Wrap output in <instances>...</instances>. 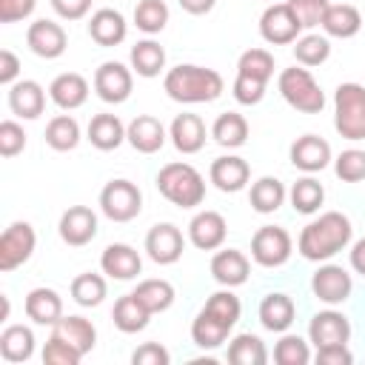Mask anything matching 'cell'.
<instances>
[{
	"label": "cell",
	"mask_w": 365,
	"mask_h": 365,
	"mask_svg": "<svg viewBox=\"0 0 365 365\" xmlns=\"http://www.w3.org/2000/svg\"><path fill=\"white\" fill-rule=\"evenodd\" d=\"M351 237H354L351 220L342 211H325L299 231L297 248L305 259L322 262V259H331L334 254H339L351 242Z\"/></svg>",
	"instance_id": "6da1fadb"
},
{
	"label": "cell",
	"mask_w": 365,
	"mask_h": 365,
	"mask_svg": "<svg viewBox=\"0 0 365 365\" xmlns=\"http://www.w3.org/2000/svg\"><path fill=\"white\" fill-rule=\"evenodd\" d=\"M163 88L177 103H214L222 94L225 83H222V74L214 68L180 63V66L165 71Z\"/></svg>",
	"instance_id": "7a4b0ae2"
},
{
	"label": "cell",
	"mask_w": 365,
	"mask_h": 365,
	"mask_svg": "<svg viewBox=\"0 0 365 365\" xmlns=\"http://www.w3.org/2000/svg\"><path fill=\"white\" fill-rule=\"evenodd\" d=\"M157 191L180 208H194L205 200V180L191 163H168L157 174Z\"/></svg>",
	"instance_id": "3957f363"
},
{
	"label": "cell",
	"mask_w": 365,
	"mask_h": 365,
	"mask_svg": "<svg viewBox=\"0 0 365 365\" xmlns=\"http://www.w3.org/2000/svg\"><path fill=\"white\" fill-rule=\"evenodd\" d=\"M334 128L342 140H365V86L339 83L334 91Z\"/></svg>",
	"instance_id": "277c9868"
},
{
	"label": "cell",
	"mask_w": 365,
	"mask_h": 365,
	"mask_svg": "<svg viewBox=\"0 0 365 365\" xmlns=\"http://www.w3.org/2000/svg\"><path fill=\"white\" fill-rule=\"evenodd\" d=\"M277 88L282 94V100L302 111V114H319L325 108V94L319 88V83L314 80V74L308 68H282L279 71V80H277Z\"/></svg>",
	"instance_id": "5b68a950"
},
{
	"label": "cell",
	"mask_w": 365,
	"mask_h": 365,
	"mask_svg": "<svg viewBox=\"0 0 365 365\" xmlns=\"http://www.w3.org/2000/svg\"><path fill=\"white\" fill-rule=\"evenodd\" d=\"M100 211L111 222H128L143 211V191L131 180H111L100 191Z\"/></svg>",
	"instance_id": "8992f818"
},
{
	"label": "cell",
	"mask_w": 365,
	"mask_h": 365,
	"mask_svg": "<svg viewBox=\"0 0 365 365\" xmlns=\"http://www.w3.org/2000/svg\"><path fill=\"white\" fill-rule=\"evenodd\" d=\"M291 234L282 225H262L251 237V259L262 268H279L291 257Z\"/></svg>",
	"instance_id": "52a82bcc"
},
{
	"label": "cell",
	"mask_w": 365,
	"mask_h": 365,
	"mask_svg": "<svg viewBox=\"0 0 365 365\" xmlns=\"http://www.w3.org/2000/svg\"><path fill=\"white\" fill-rule=\"evenodd\" d=\"M37 245V234L29 222L17 220L0 234V271H14L31 259Z\"/></svg>",
	"instance_id": "ba28073f"
},
{
	"label": "cell",
	"mask_w": 365,
	"mask_h": 365,
	"mask_svg": "<svg viewBox=\"0 0 365 365\" xmlns=\"http://www.w3.org/2000/svg\"><path fill=\"white\" fill-rule=\"evenodd\" d=\"M302 31V23L297 20V14L291 11L288 3H271L262 17H259V34L265 43L271 46H288V43H297Z\"/></svg>",
	"instance_id": "9c48e42d"
},
{
	"label": "cell",
	"mask_w": 365,
	"mask_h": 365,
	"mask_svg": "<svg viewBox=\"0 0 365 365\" xmlns=\"http://www.w3.org/2000/svg\"><path fill=\"white\" fill-rule=\"evenodd\" d=\"M131 86H134V77H131V68H125L123 63L117 60H106L97 71H94V91L103 103H125L131 97Z\"/></svg>",
	"instance_id": "30bf717a"
},
{
	"label": "cell",
	"mask_w": 365,
	"mask_h": 365,
	"mask_svg": "<svg viewBox=\"0 0 365 365\" xmlns=\"http://www.w3.org/2000/svg\"><path fill=\"white\" fill-rule=\"evenodd\" d=\"M182 248H185V240L174 222H157L145 234V254L157 265H174L182 257Z\"/></svg>",
	"instance_id": "8fae6325"
},
{
	"label": "cell",
	"mask_w": 365,
	"mask_h": 365,
	"mask_svg": "<svg viewBox=\"0 0 365 365\" xmlns=\"http://www.w3.org/2000/svg\"><path fill=\"white\" fill-rule=\"evenodd\" d=\"M311 291L319 302L325 305H339L351 297L354 279L342 265H319L317 274L311 277Z\"/></svg>",
	"instance_id": "7c38bea8"
},
{
	"label": "cell",
	"mask_w": 365,
	"mask_h": 365,
	"mask_svg": "<svg viewBox=\"0 0 365 365\" xmlns=\"http://www.w3.org/2000/svg\"><path fill=\"white\" fill-rule=\"evenodd\" d=\"M308 339L317 345V348H325V345H348L351 339V322L342 311H319L311 317L308 322Z\"/></svg>",
	"instance_id": "4fadbf2b"
},
{
	"label": "cell",
	"mask_w": 365,
	"mask_h": 365,
	"mask_svg": "<svg viewBox=\"0 0 365 365\" xmlns=\"http://www.w3.org/2000/svg\"><path fill=\"white\" fill-rule=\"evenodd\" d=\"M57 231H60V240L66 245H86L97 237V214L88 208V205H71L63 211L60 222H57Z\"/></svg>",
	"instance_id": "5bb4252c"
},
{
	"label": "cell",
	"mask_w": 365,
	"mask_h": 365,
	"mask_svg": "<svg viewBox=\"0 0 365 365\" xmlns=\"http://www.w3.org/2000/svg\"><path fill=\"white\" fill-rule=\"evenodd\" d=\"M225 234H228L225 217L220 211H211V208L197 211L188 222V240L200 251H217L225 242Z\"/></svg>",
	"instance_id": "9a60e30c"
},
{
	"label": "cell",
	"mask_w": 365,
	"mask_h": 365,
	"mask_svg": "<svg viewBox=\"0 0 365 365\" xmlns=\"http://www.w3.org/2000/svg\"><path fill=\"white\" fill-rule=\"evenodd\" d=\"M26 43H29V48H31L37 57L54 60V57H60V54L66 51L68 37H66V29H63L60 23L43 17V20H34V23L29 26Z\"/></svg>",
	"instance_id": "2e32d148"
},
{
	"label": "cell",
	"mask_w": 365,
	"mask_h": 365,
	"mask_svg": "<svg viewBox=\"0 0 365 365\" xmlns=\"http://www.w3.org/2000/svg\"><path fill=\"white\" fill-rule=\"evenodd\" d=\"M288 157H291L294 168H299L305 174H317L331 163V145H328V140H322L317 134H302L291 143Z\"/></svg>",
	"instance_id": "e0dca14e"
},
{
	"label": "cell",
	"mask_w": 365,
	"mask_h": 365,
	"mask_svg": "<svg viewBox=\"0 0 365 365\" xmlns=\"http://www.w3.org/2000/svg\"><path fill=\"white\" fill-rule=\"evenodd\" d=\"M100 268H103L106 277L125 282V279H134L143 271V259H140L137 248H131L125 242H111L100 254Z\"/></svg>",
	"instance_id": "ac0fdd59"
},
{
	"label": "cell",
	"mask_w": 365,
	"mask_h": 365,
	"mask_svg": "<svg viewBox=\"0 0 365 365\" xmlns=\"http://www.w3.org/2000/svg\"><path fill=\"white\" fill-rule=\"evenodd\" d=\"M165 125L157 120V117H151V114H137L128 125H125V140L131 143V148L134 151H140V154H154V151H160L163 145H165Z\"/></svg>",
	"instance_id": "d6986e66"
},
{
	"label": "cell",
	"mask_w": 365,
	"mask_h": 365,
	"mask_svg": "<svg viewBox=\"0 0 365 365\" xmlns=\"http://www.w3.org/2000/svg\"><path fill=\"white\" fill-rule=\"evenodd\" d=\"M208 180L225 191V194H234V191H242L251 180V165L242 160V157H234V154H225V157H217L208 168Z\"/></svg>",
	"instance_id": "ffe728a7"
},
{
	"label": "cell",
	"mask_w": 365,
	"mask_h": 365,
	"mask_svg": "<svg viewBox=\"0 0 365 365\" xmlns=\"http://www.w3.org/2000/svg\"><path fill=\"white\" fill-rule=\"evenodd\" d=\"M168 137L180 154H197L205 145V123L200 114H177L168 125Z\"/></svg>",
	"instance_id": "44dd1931"
},
{
	"label": "cell",
	"mask_w": 365,
	"mask_h": 365,
	"mask_svg": "<svg viewBox=\"0 0 365 365\" xmlns=\"http://www.w3.org/2000/svg\"><path fill=\"white\" fill-rule=\"evenodd\" d=\"M251 274V262L242 251L237 248H222L211 257V277L222 285V288H237L248 279Z\"/></svg>",
	"instance_id": "7402d4cb"
},
{
	"label": "cell",
	"mask_w": 365,
	"mask_h": 365,
	"mask_svg": "<svg viewBox=\"0 0 365 365\" xmlns=\"http://www.w3.org/2000/svg\"><path fill=\"white\" fill-rule=\"evenodd\" d=\"M125 34H128V23L117 9H97L88 20V37L103 48L120 46Z\"/></svg>",
	"instance_id": "603a6c76"
},
{
	"label": "cell",
	"mask_w": 365,
	"mask_h": 365,
	"mask_svg": "<svg viewBox=\"0 0 365 365\" xmlns=\"http://www.w3.org/2000/svg\"><path fill=\"white\" fill-rule=\"evenodd\" d=\"M9 108L20 120H37L46 108V91L37 80H17L9 86Z\"/></svg>",
	"instance_id": "cb8c5ba5"
},
{
	"label": "cell",
	"mask_w": 365,
	"mask_h": 365,
	"mask_svg": "<svg viewBox=\"0 0 365 365\" xmlns=\"http://www.w3.org/2000/svg\"><path fill=\"white\" fill-rule=\"evenodd\" d=\"M48 97L63 111H74L88 100V80L83 74H77V71H63V74H57L51 80Z\"/></svg>",
	"instance_id": "d4e9b609"
},
{
	"label": "cell",
	"mask_w": 365,
	"mask_h": 365,
	"mask_svg": "<svg viewBox=\"0 0 365 365\" xmlns=\"http://www.w3.org/2000/svg\"><path fill=\"white\" fill-rule=\"evenodd\" d=\"M294 314H297V305L288 294L282 291H271L262 297L259 302V322L265 331H274V334H285L294 322Z\"/></svg>",
	"instance_id": "484cf974"
},
{
	"label": "cell",
	"mask_w": 365,
	"mask_h": 365,
	"mask_svg": "<svg viewBox=\"0 0 365 365\" xmlns=\"http://www.w3.org/2000/svg\"><path fill=\"white\" fill-rule=\"evenodd\" d=\"M23 308H26V317L34 325H54L63 317V299H60V294L54 288H46V285L31 288L26 294Z\"/></svg>",
	"instance_id": "4316f807"
},
{
	"label": "cell",
	"mask_w": 365,
	"mask_h": 365,
	"mask_svg": "<svg viewBox=\"0 0 365 365\" xmlns=\"http://www.w3.org/2000/svg\"><path fill=\"white\" fill-rule=\"evenodd\" d=\"M322 31L328 37H339V40H348L354 34H359L362 29V14L356 6L351 3H328L325 14H322Z\"/></svg>",
	"instance_id": "83f0119b"
},
{
	"label": "cell",
	"mask_w": 365,
	"mask_h": 365,
	"mask_svg": "<svg viewBox=\"0 0 365 365\" xmlns=\"http://www.w3.org/2000/svg\"><path fill=\"white\" fill-rule=\"evenodd\" d=\"M51 334L60 336V339H66L68 345H74L83 356L97 345V328L86 317H60L51 325Z\"/></svg>",
	"instance_id": "f1b7e54d"
},
{
	"label": "cell",
	"mask_w": 365,
	"mask_h": 365,
	"mask_svg": "<svg viewBox=\"0 0 365 365\" xmlns=\"http://www.w3.org/2000/svg\"><path fill=\"white\" fill-rule=\"evenodd\" d=\"M88 143L100 151H114L125 140V125L117 114H94L88 123Z\"/></svg>",
	"instance_id": "f546056e"
},
{
	"label": "cell",
	"mask_w": 365,
	"mask_h": 365,
	"mask_svg": "<svg viewBox=\"0 0 365 365\" xmlns=\"http://www.w3.org/2000/svg\"><path fill=\"white\" fill-rule=\"evenodd\" d=\"M111 319H114V325H117L123 334H137V331H143V328L148 325L151 311H148L134 294H125V297H120V299L114 302Z\"/></svg>",
	"instance_id": "4dcf8cb0"
},
{
	"label": "cell",
	"mask_w": 365,
	"mask_h": 365,
	"mask_svg": "<svg viewBox=\"0 0 365 365\" xmlns=\"http://www.w3.org/2000/svg\"><path fill=\"white\" fill-rule=\"evenodd\" d=\"M34 354V334L29 325H9L0 334V356L6 362H26Z\"/></svg>",
	"instance_id": "1f68e13d"
},
{
	"label": "cell",
	"mask_w": 365,
	"mask_h": 365,
	"mask_svg": "<svg viewBox=\"0 0 365 365\" xmlns=\"http://www.w3.org/2000/svg\"><path fill=\"white\" fill-rule=\"evenodd\" d=\"M228 334H231V328H228L225 322H220L217 317H211L208 311H200V314L194 317V322H191V339H194V345L202 348V351L220 348V345L228 339Z\"/></svg>",
	"instance_id": "d6a6232c"
},
{
	"label": "cell",
	"mask_w": 365,
	"mask_h": 365,
	"mask_svg": "<svg viewBox=\"0 0 365 365\" xmlns=\"http://www.w3.org/2000/svg\"><path fill=\"white\" fill-rule=\"evenodd\" d=\"M211 137L222 148H240L248 140V120L237 111H222L211 125Z\"/></svg>",
	"instance_id": "836d02e7"
},
{
	"label": "cell",
	"mask_w": 365,
	"mask_h": 365,
	"mask_svg": "<svg viewBox=\"0 0 365 365\" xmlns=\"http://www.w3.org/2000/svg\"><path fill=\"white\" fill-rule=\"evenodd\" d=\"M285 197H288V191H285V185L277 177H259L251 185V194H248L251 208L257 214H274L285 202Z\"/></svg>",
	"instance_id": "e575fe53"
},
{
	"label": "cell",
	"mask_w": 365,
	"mask_h": 365,
	"mask_svg": "<svg viewBox=\"0 0 365 365\" xmlns=\"http://www.w3.org/2000/svg\"><path fill=\"white\" fill-rule=\"evenodd\" d=\"M131 68L140 77H157L165 68V48L157 40H140L137 46H131Z\"/></svg>",
	"instance_id": "d590c367"
},
{
	"label": "cell",
	"mask_w": 365,
	"mask_h": 365,
	"mask_svg": "<svg viewBox=\"0 0 365 365\" xmlns=\"http://www.w3.org/2000/svg\"><path fill=\"white\" fill-rule=\"evenodd\" d=\"M288 200H291V205H294L297 214H314V211H319V205L325 202V188H322L319 180H314V177L308 174V177H299V180L291 185Z\"/></svg>",
	"instance_id": "8d00e7d4"
},
{
	"label": "cell",
	"mask_w": 365,
	"mask_h": 365,
	"mask_svg": "<svg viewBox=\"0 0 365 365\" xmlns=\"http://www.w3.org/2000/svg\"><path fill=\"white\" fill-rule=\"evenodd\" d=\"M228 362L234 365H265L268 348L257 334H237L228 345Z\"/></svg>",
	"instance_id": "74e56055"
},
{
	"label": "cell",
	"mask_w": 365,
	"mask_h": 365,
	"mask_svg": "<svg viewBox=\"0 0 365 365\" xmlns=\"http://www.w3.org/2000/svg\"><path fill=\"white\" fill-rule=\"evenodd\" d=\"M151 314H163V311H168L171 308V302H174V285L168 282V279H143L134 291H131Z\"/></svg>",
	"instance_id": "f35d334b"
},
{
	"label": "cell",
	"mask_w": 365,
	"mask_h": 365,
	"mask_svg": "<svg viewBox=\"0 0 365 365\" xmlns=\"http://www.w3.org/2000/svg\"><path fill=\"white\" fill-rule=\"evenodd\" d=\"M46 143L54 151H71L80 143V123L68 114H57L46 125Z\"/></svg>",
	"instance_id": "ab89813d"
},
{
	"label": "cell",
	"mask_w": 365,
	"mask_h": 365,
	"mask_svg": "<svg viewBox=\"0 0 365 365\" xmlns=\"http://www.w3.org/2000/svg\"><path fill=\"white\" fill-rule=\"evenodd\" d=\"M106 294H108V285L100 274L86 271V274H77L71 279V299L83 308H97L106 299Z\"/></svg>",
	"instance_id": "60d3db41"
},
{
	"label": "cell",
	"mask_w": 365,
	"mask_h": 365,
	"mask_svg": "<svg viewBox=\"0 0 365 365\" xmlns=\"http://www.w3.org/2000/svg\"><path fill=\"white\" fill-rule=\"evenodd\" d=\"M294 57L299 66L305 68H314V66H322L328 57H331V43L325 34H302L297 37L294 43Z\"/></svg>",
	"instance_id": "b9f144b4"
},
{
	"label": "cell",
	"mask_w": 365,
	"mask_h": 365,
	"mask_svg": "<svg viewBox=\"0 0 365 365\" xmlns=\"http://www.w3.org/2000/svg\"><path fill=\"white\" fill-rule=\"evenodd\" d=\"M168 23V6L165 0H140L134 6V26L145 34H160Z\"/></svg>",
	"instance_id": "7bdbcfd3"
},
{
	"label": "cell",
	"mask_w": 365,
	"mask_h": 365,
	"mask_svg": "<svg viewBox=\"0 0 365 365\" xmlns=\"http://www.w3.org/2000/svg\"><path fill=\"white\" fill-rule=\"evenodd\" d=\"M202 311H208L211 317H217L220 322H225L228 328H234L237 319H240V314H242V305H240V297L231 294V288H222V291H214L205 299Z\"/></svg>",
	"instance_id": "ee69618b"
},
{
	"label": "cell",
	"mask_w": 365,
	"mask_h": 365,
	"mask_svg": "<svg viewBox=\"0 0 365 365\" xmlns=\"http://www.w3.org/2000/svg\"><path fill=\"white\" fill-rule=\"evenodd\" d=\"M237 74H248L257 80H271L274 77V54L265 48H248L237 60Z\"/></svg>",
	"instance_id": "f6af8a7d"
},
{
	"label": "cell",
	"mask_w": 365,
	"mask_h": 365,
	"mask_svg": "<svg viewBox=\"0 0 365 365\" xmlns=\"http://www.w3.org/2000/svg\"><path fill=\"white\" fill-rule=\"evenodd\" d=\"M274 362H279V365H308L311 362V348L302 336L282 334V339L274 345Z\"/></svg>",
	"instance_id": "bcb514c9"
},
{
	"label": "cell",
	"mask_w": 365,
	"mask_h": 365,
	"mask_svg": "<svg viewBox=\"0 0 365 365\" xmlns=\"http://www.w3.org/2000/svg\"><path fill=\"white\" fill-rule=\"evenodd\" d=\"M334 171L342 182H359L365 180V151L362 148H345L334 160Z\"/></svg>",
	"instance_id": "7dc6e473"
},
{
	"label": "cell",
	"mask_w": 365,
	"mask_h": 365,
	"mask_svg": "<svg viewBox=\"0 0 365 365\" xmlns=\"http://www.w3.org/2000/svg\"><path fill=\"white\" fill-rule=\"evenodd\" d=\"M83 359V354L74 348V345H68L66 339H60V336H48V342H46V348H43V362L46 365H77Z\"/></svg>",
	"instance_id": "c3c4849f"
},
{
	"label": "cell",
	"mask_w": 365,
	"mask_h": 365,
	"mask_svg": "<svg viewBox=\"0 0 365 365\" xmlns=\"http://www.w3.org/2000/svg\"><path fill=\"white\" fill-rule=\"evenodd\" d=\"M265 80H257V77H248V74H237L234 80V100L242 103V106H257L262 97H265Z\"/></svg>",
	"instance_id": "681fc988"
},
{
	"label": "cell",
	"mask_w": 365,
	"mask_h": 365,
	"mask_svg": "<svg viewBox=\"0 0 365 365\" xmlns=\"http://www.w3.org/2000/svg\"><path fill=\"white\" fill-rule=\"evenodd\" d=\"M26 148V131L20 123L14 120H3L0 123V154L3 157H17Z\"/></svg>",
	"instance_id": "f907efd6"
},
{
	"label": "cell",
	"mask_w": 365,
	"mask_h": 365,
	"mask_svg": "<svg viewBox=\"0 0 365 365\" xmlns=\"http://www.w3.org/2000/svg\"><path fill=\"white\" fill-rule=\"evenodd\" d=\"M291 6V11L297 14V20L302 23V29H314L322 23V14L328 9V0H285Z\"/></svg>",
	"instance_id": "816d5d0a"
},
{
	"label": "cell",
	"mask_w": 365,
	"mask_h": 365,
	"mask_svg": "<svg viewBox=\"0 0 365 365\" xmlns=\"http://www.w3.org/2000/svg\"><path fill=\"white\" fill-rule=\"evenodd\" d=\"M131 362H134V365H168V362H171V354H168L160 342H143V345L131 354Z\"/></svg>",
	"instance_id": "f5cc1de1"
},
{
	"label": "cell",
	"mask_w": 365,
	"mask_h": 365,
	"mask_svg": "<svg viewBox=\"0 0 365 365\" xmlns=\"http://www.w3.org/2000/svg\"><path fill=\"white\" fill-rule=\"evenodd\" d=\"M37 0H0V23H17L26 20L34 11Z\"/></svg>",
	"instance_id": "db71d44e"
},
{
	"label": "cell",
	"mask_w": 365,
	"mask_h": 365,
	"mask_svg": "<svg viewBox=\"0 0 365 365\" xmlns=\"http://www.w3.org/2000/svg\"><path fill=\"white\" fill-rule=\"evenodd\" d=\"M317 365H351L354 362V354L348 351V345H325V348H317Z\"/></svg>",
	"instance_id": "11a10c76"
},
{
	"label": "cell",
	"mask_w": 365,
	"mask_h": 365,
	"mask_svg": "<svg viewBox=\"0 0 365 365\" xmlns=\"http://www.w3.org/2000/svg\"><path fill=\"white\" fill-rule=\"evenodd\" d=\"M51 9L63 20H83L91 9V0H51Z\"/></svg>",
	"instance_id": "9f6ffc18"
},
{
	"label": "cell",
	"mask_w": 365,
	"mask_h": 365,
	"mask_svg": "<svg viewBox=\"0 0 365 365\" xmlns=\"http://www.w3.org/2000/svg\"><path fill=\"white\" fill-rule=\"evenodd\" d=\"M20 74V60L11 48H0V83L3 86H14Z\"/></svg>",
	"instance_id": "6f0895ef"
},
{
	"label": "cell",
	"mask_w": 365,
	"mask_h": 365,
	"mask_svg": "<svg viewBox=\"0 0 365 365\" xmlns=\"http://www.w3.org/2000/svg\"><path fill=\"white\" fill-rule=\"evenodd\" d=\"M351 268H354L356 274H362V277H365V237H362V240H356V242H354V248H351Z\"/></svg>",
	"instance_id": "680465c9"
},
{
	"label": "cell",
	"mask_w": 365,
	"mask_h": 365,
	"mask_svg": "<svg viewBox=\"0 0 365 365\" xmlns=\"http://www.w3.org/2000/svg\"><path fill=\"white\" fill-rule=\"evenodd\" d=\"M180 6H182V11H188V14H208L211 9H214V3L217 0H177Z\"/></svg>",
	"instance_id": "91938a15"
}]
</instances>
